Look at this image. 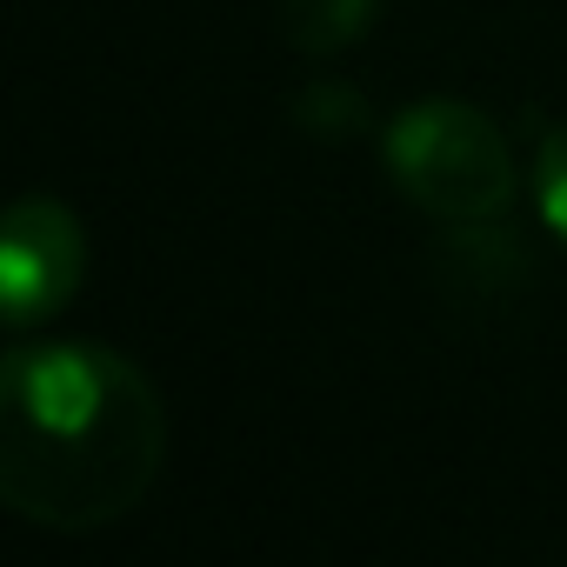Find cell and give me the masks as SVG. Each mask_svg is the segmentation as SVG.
Returning <instances> with one entry per match:
<instances>
[{"instance_id": "cell-3", "label": "cell", "mask_w": 567, "mask_h": 567, "mask_svg": "<svg viewBox=\"0 0 567 567\" xmlns=\"http://www.w3.org/2000/svg\"><path fill=\"white\" fill-rule=\"evenodd\" d=\"M87 274V234L68 200L54 194H21L0 227V321L14 334L54 321Z\"/></svg>"}, {"instance_id": "cell-6", "label": "cell", "mask_w": 567, "mask_h": 567, "mask_svg": "<svg viewBox=\"0 0 567 567\" xmlns=\"http://www.w3.org/2000/svg\"><path fill=\"white\" fill-rule=\"evenodd\" d=\"M534 207H540V227L567 247V121L547 127V141L534 154Z\"/></svg>"}, {"instance_id": "cell-2", "label": "cell", "mask_w": 567, "mask_h": 567, "mask_svg": "<svg viewBox=\"0 0 567 567\" xmlns=\"http://www.w3.org/2000/svg\"><path fill=\"white\" fill-rule=\"evenodd\" d=\"M381 161H388V181L408 194V207H421L427 220H507L514 207V147L507 134L467 107V101H414L388 121L381 134Z\"/></svg>"}, {"instance_id": "cell-5", "label": "cell", "mask_w": 567, "mask_h": 567, "mask_svg": "<svg viewBox=\"0 0 567 567\" xmlns=\"http://www.w3.org/2000/svg\"><path fill=\"white\" fill-rule=\"evenodd\" d=\"M295 121H301L308 134H321V141H348V134L368 127V101H361L348 81H321V87H308V94L295 101Z\"/></svg>"}, {"instance_id": "cell-4", "label": "cell", "mask_w": 567, "mask_h": 567, "mask_svg": "<svg viewBox=\"0 0 567 567\" xmlns=\"http://www.w3.org/2000/svg\"><path fill=\"white\" fill-rule=\"evenodd\" d=\"M381 14V0H280V34L301 54H341L368 34V21Z\"/></svg>"}, {"instance_id": "cell-1", "label": "cell", "mask_w": 567, "mask_h": 567, "mask_svg": "<svg viewBox=\"0 0 567 567\" xmlns=\"http://www.w3.org/2000/svg\"><path fill=\"white\" fill-rule=\"evenodd\" d=\"M154 381L94 341H21L0 368V501L54 534L127 520L161 481Z\"/></svg>"}]
</instances>
